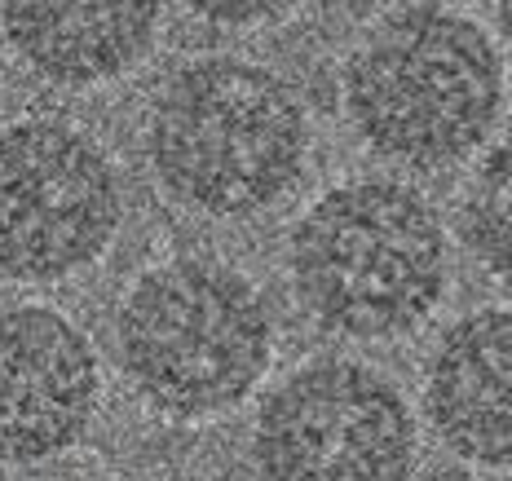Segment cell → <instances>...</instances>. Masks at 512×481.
Segmentation results:
<instances>
[{
  "label": "cell",
  "mask_w": 512,
  "mask_h": 481,
  "mask_svg": "<svg viewBox=\"0 0 512 481\" xmlns=\"http://www.w3.org/2000/svg\"><path fill=\"white\" fill-rule=\"evenodd\" d=\"M146 142L177 203L208 217H252L301 177L309 124L301 98L270 67L204 58L159 89Z\"/></svg>",
  "instance_id": "1"
},
{
  "label": "cell",
  "mask_w": 512,
  "mask_h": 481,
  "mask_svg": "<svg viewBox=\"0 0 512 481\" xmlns=\"http://www.w3.org/2000/svg\"><path fill=\"white\" fill-rule=\"evenodd\" d=\"M504 67L473 18L407 5L367 31L345 67V106L362 142L407 168H446L486 142Z\"/></svg>",
  "instance_id": "2"
},
{
  "label": "cell",
  "mask_w": 512,
  "mask_h": 481,
  "mask_svg": "<svg viewBox=\"0 0 512 481\" xmlns=\"http://www.w3.org/2000/svg\"><path fill=\"white\" fill-rule=\"evenodd\" d=\"M296 296L323 327L358 340L398 336L446 292V234L429 199L362 177L327 190L292 234Z\"/></svg>",
  "instance_id": "3"
},
{
  "label": "cell",
  "mask_w": 512,
  "mask_h": 481,
  "mask_svg": "<svg viewBox=\"0 0 512 481\" xmlns=\"http://www.w3.org/2000/svg\"><path fill=\"white\" fill-rule=\"evenodd\" d=\"M133 389L177 420L217 415L248 398L274 354L261 292L208 256H177L128 287L115 318Z\"/></svg>",
  "instance_id": "4"
},
{
  "label": "cell",
  "mask_w": 512,
  "mask_h": 481,
  "mask_svg": "<svg viewBox=\"0 0 512 481\" xmlns=\"http://www.w3.org/2000/svg\"><path fill=\"white\" fill-rule=\"evenodd\" d=\"M120 230V181L93 137L62 120L0 133V274L53 283L93 265Z\"/></svg>",
  "instance_id": "5"
},
{
  "label": "cell",
  "mask_w": 512,
  "mask_h": 481,
  "mask_svg": "<svg viewBox=\"0 0 512 481\" xmlns=\"http://www.w3.org/2000/svg\"><path fill=\"white\" fill-rule=\"evenodd\" d=\"M252 459L265 477H398L415 459V424L384 376L327 358L265 398Z\"/></svg>",
  "instance_id": "6"
},
{
  "label": "cell",
  "mask_w": 512,
  "mask_h": 481,
  "mask_svg": "<svg viewBox=\"0 0 512 481\" xmlns=\"http://www.w3.org/2000/svg\"><path fill=\"white\" fill-rule=\"evenodd\" d=\"M102 398L93 345L45 305L0 309V464H40L84 437Z\"/></svg>",
  "instance_id": "7"
},
{
  "label": "cell",
  "mask_w": 512,
  "mask_h": 481,
  "mask_svg": "<svg viewBox=\"0 0 512 481\" xmlns=\"http://www.w3.org/2000/svg\"><path fill=\"white\" fill-rule=\"evenodd\" d=\"M164 0H0L14 53L53 84H102L146 58Z\"/></svg>",
  "instance_id": "8"
},
{
  "label": "cell",
  "mask_w": 512,
  "mask_h": 481,
  "mask_svg": "<svg viewBox=\"0 0 512 481\" xmlns=\"http://www.w3.org/2000/svg\"><path fill=\"white\" fill-rule=\"evenodd\" d=\"M429 415L460 459L512 464V309H482L442 336Z\"/></svg>",
  "instance_id": "9"
},
{
  "label": "cell",
  "mask_w": 512,
  "mask_h": 481,
  "mask_svg": "<svg viewBox=\"0 0 512 481\" xmlns=\"http://www.w3.org/2000/svg\"><path fill=\"white\" fill-rule=\"evenodd\" d=\"M468 248L490 274L512 283V142L486 155L464 199Z\"/></svg>",
  "instance_id": "10"
},
{
  "label": "cell",
  "mask_w": 512,
  "mask_h": 481,
  "mask_svg": "<svg viewBox=\"0 0 512 481\" xmlns=\"http://www.w3.org/2000/svg\"><path fill=\"white\" fill-rule=\"evenodd\" d=\"M190 14L208 18L221 27H252V23H270V18L292 14L301 0H181Z\"/></svg>",
  "instance_id": "11"
},
{
  "label": "cell",
  "mask_w": 512,
  "mask_h": 481,
  "mask_svg": "<svg viewBox=\"0 0 512 481\" xmlns=\"http://www.w3.org/2000/svg\"><path fill=\"white\" fill-rule=\"evenodd\" d=\"M499 31H504V45L512 53V0H499Z\"/></svg>",
  "instance_id": "12"
}]
</instances>
